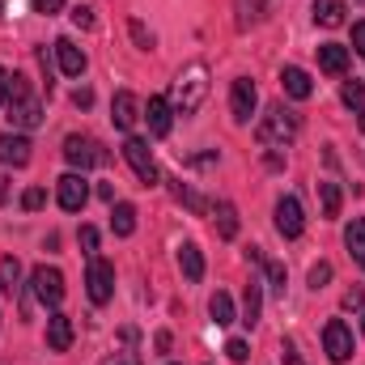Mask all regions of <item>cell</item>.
I'll return each instance as SVG.
<instances>
[{
  "label": "cell",
  "mask_w": 365,
  "mask_h": 365,
  "mask_svg": "<svg viewBox=\"0 0 365 365\" xmlns=\"http://www.w3.org/2000/svg\"><path fill=\"white\" fill-rule=\"evenodd\" d=\"M204 98H208V64H204V60H195V64H187L179 77H175L170 106H175L179 115H195V110L204 106Z\"/></svg>",
  "instance_id": "obj_1"
},
{
  "label": "cell",
  "mask_w": 365,
  "mask_h": 365,
  "mask_svg": "<svg viewBox=\"0 0 365 365\" xmlns=\"http://www.w3.org/2000/svg\"><path fill=\"white\" fill-rule=\"evenodd\" d=\"M9 123H13L17 132H34V128L43 123V102L30 93V81H26L21 73L9 77Z\"/></svg>",
  "instance_id": "obj_2"
},
{
  "label": "cell",
  "mask_w": 365,
  "mask_h": 365,
  "mask_svg": "<svg viewBox=\"0 0 365 365\" xmlns=\"http://www.w3.org/2000/svg\"><path fill=\"white\" fill-rule=\"evenodd\" d=\"M297 132H302V115H297V110H289L284 102H276V106H268V115L259 119L255 140H259L264 149H280V145H289Z\"/></svg>",
  "instance_id": "obj_3"
},
{
  "label": "cell",
  "mask_w": 365,
  "mask_h": 365,
  "mask_svg": "<svg viewBox=\"0 0 365 365\" xmlns=\"http://www.w3.org/2000/svg\"><path fill=\"white\" fill-rule=\"evenodd\" d=\"M30 293L43 302V306H60L64 302V272L60 268H47V264H38L34 272H30Z\"/></svg>",
  "instance_id": "obj_4"
},
{
  "label": "cell",
  "mask_w": 365,
  "mask_h": 365,
  "mask_svg": "<svg viewBox=\"0 0 365 365\" xmlns=\"http://www.w3.org/2000/svg\"><path fill=\"white\" fill-rule=\"evenodd\" d=\"M123 158H128V166L136 170V179L145 182V187L162 182V175H158V162H153V153H149V140L128 136V140H123Z\"/></svg>",
  "instance_id": "obj_5"
},
{
  "label": "cell",
  "mask_w": 365,
  "mask_h": 365,
  "mask_svg": "<svg viewBox=\"0 0 365 365\" xmlns=\"http://www.w3.org/2000/svg\"><path fill=\"white\" fill-rule=\"evenodd\" d=\"M86 293H90L93 306H106L110 293H115V268H110L102 255H90V268H86Z\"/></svg>",
  "instance_id": "obj_6"
},
{
  "label": "cell",
  "mask_w": 365,
  "mask_h": 365,
  "mask_svg": "<svg viewBox=\"0 0 365 365\" xmlns=\"http://www.w3.org/2000/svg\"><path fill=\"white\" fill-rule=\"evenodd\" d=\"M64 158H68V166H77V170H90V166H106V149L93 140V136H68L64 140Z\"/></svg>",
  "instance_id": "obj_7"
},
{
  "label": "cell",
  "mask_w": 365,
  "mask_h": 365,
  "mask_svg": "<svg viewBox=\"0 0 365 365\" xmlns=\"http://www.w3.org/2000/svg\"><path fill=\"white\" fill-rule=\"evenodd\" d=\"M323 349H327V361H336V365H344L353 353H357L353 331H349V323H344V319H331V323L323 327Z\"/></svg>",
  "instance_id": "obj_8"
},
{
  "label": "cell",
  "mask_w": 365,
  "mask_h": 365,
  "mask_svg": "<svg viewBox=\"0 0 365 365\" xmlns=\"http://www.w3.org/2000/svg\"><path fill=\"white\" fill-rule=\"evenodd\" d=\"M276 230H280V238H302L306 217H302V200L297 195H280L276 200Z\"/></svg>",
  "instance_id": "obj_9"
},
{
  "label": "cell",
  "mask_w": 365,
  "mask_h": 365,
  "mask_svg": "<svg viewBox=\"0 0 365 365\" xmlns=\"http://www.w3.org/2000/svg\"><path fill=\"white\" fill-rule=\"evenodd\" d=\"M56 200H60V208L64 212H81L86 208V200H90V182H86V175H64V179L56 182Z\"/></svg>",
  "instance_id": "obj_10"
},
{
  "label": "cell",
  "mask_w": 365,
  "mask_h": 365,
  "mask_svg": "<svg viewBox=\"0 0 365 365\" xmlns=\"http://www.w3.org/2000/svg\"><path fill=\"white\" fill-rule=\"evenodd\" d=\"M255 106H259V90H255V81H251V77H238L234 90H230V110H234V119H238V123H251Z\"/></svg>",
  "instance_id": "obj_11"
},
{
  "label": "cell",
  "mask_w": 365,
  "mask_h": 365,
  "mask_svg": "<svg viewBox=\"0 0 365 365\" xmlns=\"http://www.w3.org/2000/svg\"><path fill=\"white\" fill-rule=\"evenodd\" d=\"M30 149H34V145H30L21 132H4V136H0V162H4V166H13V170L30 166V158H34Z\"/></svg>",
  "instance_id": "obj_12"
},
{
  "label": "cell",
  "mask_w": 365,
  "mask_h": 365,
  "mask_svg": "<svg viewBox=\"0 0 365 365\" xmlns=\"http://www.w3.org/2000/svg\"><path fill=\"white\" fill-rule=\"evenodd\" d=\"M110 119H115L119 132H132L136 119H140V98H136L132 90H119L115 93V102H110Z\"/></svg>",
  "instance_id": "obj_13"
},
{
  "label": "cell",
  "mask_w": 365,
  "mask_h": 365,
  "mask_svg": "<svg viewBox=\"0 0 365 365\" xmlns=\"http://www.w3.org/2000/svg\"><path fill=\"white\" fill-rule=\"evenodd\" d=\"M51 51H56V60H60V73H64V77H81V73H86V51H81L73 38H56V43H51Z\"/></svg>",
  "instance_id": "obj_14"
},
{
  "label": "cell",
  "mask_w": 365,
  "mask_h": 365,
  "mask_svg": "<svg viewBox=\"0 0 365 365\" xmlns=\"http://www.w3.org/2000/svg\"><path fill=\"white\" fill-rule=\"evenodd\" d=\"M47 349H51V353H68V349H73V319L60 314V310L47 319Z\"/></svg>",
  "instance_id": "obj_15"
},
{
  "label": "cell",
  "mask_w": 365,
  "mask_h": 365,
  "mask_svg": "<svg viewBox=\"0 0 365 365\" xmlns=\"http://www.w3.org/2000/svg\"><path fill=\"white\" fill-rule=\"evenodd\" d=\"M280 86L289 98H297V102H306L310 93H314V81H310V73L306 68H297V64H289V68H280Z\"/></svg>",
  "instance_id": "obj_16"
},
{
  "label": "cell",
  "mask_w": 365,
  "mask_h": 365,
  "mask_svg": "<svg viewBox=\"0 0 365 365\" xmlns=\"http://www.w3.org/2000/svg\"><path fill=\"white\" fill-rule=\"evenodd\" d=\"M170 115H175V106H170L166 98H149L145 119H149V132H153V136H170Z\"/></svg>",
  "instance_id": "obj_17"
},
{
  "label": "cell",
  "mask_w": 365,
  "mask_h": 365,
  "mask_svg": "<svg viewBox=\"0 0 365 365\" xmlns=\"http://www.w3.org/2000/svg\"><path fill=\"white\" fill-rule=\"evenodd\" d=\"M319 68L331 73V77L349 73V47H340V43H323V47H319Z\"/></svg>",
  "instance_id": "obj_18"
},
{
  "label": "cell",
  "mask_w": 365,
  "mask_h": 365,
  "mask_svg": "<svg viewBox=\"0 0 365 365\" xmlns=\"http://www.w3.org/2000/svg\"><path fill=\"white\" fill-rule=\"evenodd\" d=\"M179 268H182V276L195 284V280H204V251L195 247V242H182L179 247Z\"/></svg>",
  "instance_id": "obj_19"
},
{
  "label": "cell",
  "mask_w": 365,
  "mask_h": 365,
  "mask_svg": "<svg viewBox=\"0 0 365 365\" xmlns=\"http://www.w3.org/2000/svg\"><path fill=\"white\" fill-rule=\"evenodd\" d=\"M344 0H314V21L323 26V30H336V26H344Z\"/></svg>",
  "instance_id": "obj_20"
},
{
  "label": "cell",
  "mask_w": 365,
  "mask_h": 365,
  "mask_svg": "<svg viewBox=\"0 0 365 365\" xmlns=\"http://www.w3.org/2000/svg\"><path fill=\"white\" fill-rule=\"evenodd\" d=\"M110 230H115V238H132V230H136V208L119 200V204L110 208Z\"/></svg>",
  "instance_id": "obj_21"
},
{
  "label": "cell",
  "mask_w": 365,
  "mask_h": 365,
  "mask_svg": "<svg viewBox=\"0 0 365 365\" xmlns=\"http://www.w3.org/2000/svg\"><path fill=\"white\" fill-rule=\"evenodd\" d=\"M259 310H264V284L251 280V284H247V297H242V323L255 327V323H259Z\"/></svg>",
  "instance_id": "obj_22"
},
{
  "label": "cell",
  "mask_w": 365,
  "mask_h": 365,
  "mask_svg": "<svg viewBox=\"0 0 365 365\" xmlns=\"http://www.w3.org/2000/svg\"><path fill=\"white\" fill-rule=\"evenodd\" d=\"M344 247H349V255L365 268V217H353V221H349V230H344Z\"/></svg>",
  "instance_id": "obj_23"
},
{
  "label": "cell",
  "mask_w": 365,
  "mask_h": 365,
  "mask_svg": "<svg viewBox=\"0 0 365 365\" xmlns=\"http://www.w3.org/2000/svg\"><path fill=\"white\" fill-rule=\"evenodd\" d=\"M319 200H323V217H340V204H344V191L336 179H319Z\"/></svg>",
  "instance_id": "obj_24"
},
{
  "label": "cell",
  "mask_w": 365,
  "mask_h": 365,
  "mask_svg": "<svg viewBox=\"0 0 365 365\" xmlns=\"http://www.w3.org/2000/svg\"><path fill=\"white\" fill-rule=\"evenodd\" d=\"M212 212H217V234H221V238H238V208H234L230 200H221Z\"/></svg>",
  "instance_id": "obj_25"
},
{
  "label": "cell",
  "mask_w": 365,
  "mask_h": 365,
  "mask_svg": "<svg viewBox=\"0 0 365 365\" xmlns=\"http://www.w3.org/2000/svg\"><path fill=\"white\" fill-rule=\"evenodd\" d=\"M208 314H212L217 327H230V323H234V302H230V293H212V297H208Z\"/></svg>",
  "instance_id": "obj_26"
},
{
  "label": "cell",
  "mask_w": 365,
  "mask_h": 365,
  "mask_svg": "<svg viewBox=\"0 0 365 365\" xmlns=\"http://www.w3.org/2000/svg\"><path fill=\"white\" fill-rule=\"evenodd\" d=\"M0 289H4L9 297L21 289V264H17L13 255H4V259H0Z\"/></svg>",
  "instance_id": "obj_27"
},
{
  "label": "cell",
  "mask_w": 365,
  "mask_h": 365,
  "mask_svg": "<svg viewBox=\"0 0 365 365\" xmlns=\"http://www.w3.org/2000/svg\"><path fill=\"white\" fill-rule=\"evenodd\" d=\"M175 200H179V204H187L191 212H208V200H204L200 191H191L187 182H175Z\"/></svg>",
  "instance_id": "obj_28"
},
{
  "label": "cell",
  "mask_w": 365,
  "mask_h": 365,
  "mask_svg": "<svg viewBox=\"0 0 365 365\" xmlns=\"http://www.w3.org/2000/svg\"><path fill=\"white\" fill-rule=\"evenodd\" d=\"M340 98H344V106H365V81H344Z\"/></svg>",
  "instance_id": "obj_29"
},
{
  "label": "cell",
  "mask_w": 365,
  "mask_h": 365,
  "mask_svg": "<svg viewBox=\"0 0 365 365\" xmlns=\"http://www.w3.org/2000/svg\"><path fill=\"white\" fill-rule=\"evenodd\" d=\"M128 30H132V38H136V47H140V51H153V47H158L153 30H145V21H132Z\"/></svg>",
  "instance_id": "obj_30"
},
{
  "label": "cell",
  "mask_w": 365,
  "mask_h": 365,
  "mask_svg": "<svg viewBox=\"0 0 365 365\" xmlns=\"http://www.w3.org/2000/svg\"><path fill=\"white\" fill-rule=\"evenodd\" d=\"M264 272H268V284H272L276 293H284V280H289V272H284V264H276V259H268V264H264Z\"/></svg>",
  "instance_id": "obj_31"
},
{
  "label": "cell",
  "mask_w": 365,
  "mask_h": 365,
  "mask_svg": "<svg viewBox=\"0 0 365 365\" xmlns=\"http://www.w3.org/2000/svg\"><path fill=\"white\" fill-rule=\"evenodd\" d=\"M327 280H331V264H327V259H319V264H314V268H310V289H314V293H319V289H323V284H327Z\"/></svg>",
  "instance_id": "obj_32"
},
{
  "label": "cell",
  "mask_w": 365,
  "mask_h": 365,
  "mask_svg": "<svg viewBox=\"0 0 365 365\" xmlns=\"http://www.w3.org/2000/svg\"><path fill=\"white\" fill-rule=\"evenodd\" d=\"M43 204H47V191H43V187H30V191L21 195V208H26V212H38Z\"/></svg>",
  "instance_id": "obj_33"
},
{
  "label": "cell",
  "mask_w": 365,
  "mask_h": 365,
  "mask_svg": "<svg viewBox=\"0 0 365 365\" xmlns=\"http://www.w3.org/2000/svg\"><path fill=\"white\" fill-rule=\"evenodd\" d=\"M73 26L93 30V9H90V4H77V9H73Z\"/></svg>",
  "instance_id": "obj_34"
},
{
  "label": "cell",
  "mask_w": 365,
  "mask_h": 365,
  "mask_svg": "<svg viewBox=\"0 0 365 365\" xmlns=\"http://www.w3.org/2000/svg\"><path fill=\"white\" fill-rule=\"evenodd\" d=\"M225 353H230V361H247V357H251V353H247V340H230V344H225Z\"/></svg>",
  "instance_id": "obj_35"
},
{
  "label": "cell",
  "mask_w": 365,
  "mask_h": 365,
  "mask_svg": "<svg viewBox=\"0 0 365 365\" xmlns=\"http://www.w3.org/2000/svg\"><path fill=\"white\" fill-rule=\"evenodd\" d=\"M30 4H34V13H43V17H51V13L64 9V0H30Z\"/></svg>",
  "instance_id": "obj_36"
},
{
  "label": "cell",
  "mask_w": 365,
  "mask_h": 365,
  "mask_svg": "<svg viewBox=\"0 0 365 365\" xmlns=\"http://www.w3.org/2000/svg\"><path fill=\"white\" fill-rule=\"evenodd\" d=\"M81 247H86V255L98 251V230H93V225H81Z\"/></svg>",
  "instance_id": "obj_37"
},
{
  "label": "cell",
  "mask_w": 365,
  "mask_h": 365,
  "mask_svg": "<svg viewBox=\"0 0 365 365\" xmlns=\"http://www.w3.org/2000/svg\"><path fill=\"white\" fill-rule=\"evenodd\" d=\"M365 306V289H349L344 293V310H361Z\"/></svg>",
  "instance_id": "obj_38"
},
{
  "label": "cell",
  "mask_w": 365,
  "mask_h": 365,
  "mask_svg": "<svg viewBox=\"0 0 365 365\" xmlns=\"http://www.w3.org/2000/svg\"><path fill=\"white\" fill-rule=\"evenodd\" d=\"M102 365H140V357H136V353H110Z\"/></svg>",
  "instance_id": "obj_39"
},
{
  "label": "cell",
  "mask_w": 365,
  "mask_h": 365,
  "mask_svg": "<svg viewBox=\"0 0 365 365\" xmlns=\"http://www.w3.org/2000/svg\"><path fill=\"white\" fill-rule=\"evenodd\" d=\"M73 106L90 110V106H93V90H73Z\"/></svg>",
  "instance_id": "obj_40"
},
{
  "label": "cell",
  "mask_w": 365,
  "mask_h": 365,
  "mask_svg": "<svg viewBox=\"0 0 365 365\" xmlns=\"http://www.w3.org/2000/svg\"><path fill=\"white\" fill-rule=\"evenodd\" d=\"M353 47H357V56H365V21L353 26Z\"/></svg>",
  "instance_id": "obj_41"
},
{
  "label": "cell",
  "mask_w": 365,
  "mask_h": 365,
  "mask_svg": "<svg viewBox=\"0 0 365 365\" xmlns=\"http://www.w3.org/2000/svg\"><path fill=\"white\" fill-rule=\"evenodd\" d=\"M280 353H284V365H302V357H297V349H293L289 340H284V349H280Z\"/></svg>",
  "instance_id": "obj_42"
},
{
  "label": "cell",
  "mask_w": 365,
  "mask_h": 365,
  "mask_svg": "<svg viewBox=\"0 0 365 365\" xmlns=\"http://www.w3.org/2000/svg\"><path fill=\"white\" fill-rule=\"evenodd\" d=\"M0 106H9V73L0 68Z\"/></svg>",
  "instance_id": "obj_43"
},
{
  "label": "cell",
  "mask_w": 365,
  "mask_h": 365,
  "mask_svg": "<svg viewBox=\"0 0 365 365\" xmlns=\"http://www.w3.org/2000/svg\"><path fill=\"white\" fill-rule=\"evenodd\" d=\"M98 195H102L106 204H115V187H110V182H102V187H98Z\"/></svg>",
  "instance_id": "obj_44"
},
{
  "label": "cell",
  "mask_w": 365,
  "mask_h": 365,
  "mask_svg": "<svg viewBox=\"0 0 365 365\" xmlns=\"http://www.w3.org/2000/svg\"><path fill=\"white\" fill-rule=\"evenodd\" d=\"M268 166H272V170H280V166H284V158H280L276 149H268Z\"/></svg>",
  "instance_id": "obj_45"
},
{
  "label": "cell",
  "mask_w": 365,
  "mask_h": 365,
  "mask_svg": "<svg viewBox=\"0 0 365 365\" xmlns=\"http://www.w3.org/2000/svg\"><path fill=\"white\" fill-rule=\"evenodd\" d=\"M4 200H9V179L0 175V204H4Z\"/></svg>",
  "instance_id": "obj_46"
},
{
  "label": "cell",
  "mask_w": 365,
  "mask_h": 365,
  "mask_svg": "<svg viewBox=\"0 0 365 365\" xmlns=\"http://www.w3.org/2000/svg\"><path fill=\"white\" fill-rule=\"evenodd\" d=\"M357 123H361V132H365V106H361V119H357Z\"/></svg>",
  "instance_id": "obj_47"
},
{
  "label": "cell",
  "mask_w": 365,
  "mask_h": 365,
  "mask_svg": "<svg viewBox=\"0 0 365 365\" xmlns=\"http://www.w3.org/2000/svg\"><path fill=\"white\" fill-rule=\"evenodd\" d=\"M0 17H4V0H0Z\"/></svg>",
  "instance_id": "obj_48"
},
{
  "label": "cell",
  "mask_w": 365,
  "mask_h": 365,
  "mask_svg": "<svg viewBox=\"0 0 365 365\" xmlns=\"http://www.w3.org/2000/svg\"><path fill=\"white\" fill-rule=\"evenodd\" d=\"M361 323H365V319H361Z\"/></svg>",
  "instance_id": "obj_49"
},
{
  "label": "cell",
  "mask_w": 365,
  "mask_h": 365,
  "mask_svg": "<svg viewBox=\"0 0 365 365\" xmlns=\"http://www.w3.org/2000/svg\"><path fill=\"white\" fill-rule=\"evenodd\" d=\"M361 4H365V0H361Z\"/></svg>",
  "instance_id": "obj_50"
}]
</instances>
